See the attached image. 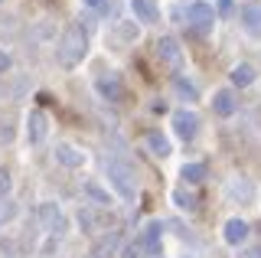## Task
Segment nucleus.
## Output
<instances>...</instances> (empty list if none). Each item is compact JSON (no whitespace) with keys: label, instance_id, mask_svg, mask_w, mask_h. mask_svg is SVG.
<instances>
[{"label":"nucleus","instance_id":"ddd939ff","mask_svg":"<svg viewBox=\"0 0 261 258\" xmlns=\"http://www.w3.org/2000/svg\"><path fill=\"white\" fill-rule=\"evenodd\" d=\"M98 92H101L105 98H111V101H121V98H124V85H121V79H118V75H105V79H98Z\"/></svg>","mask_w":261,"mask_h":258},{"label":"nucleus","instance_id":"4468645a","mask_svg":"<svg viewBox=\"0 0 261 258\" xmlns=\"http://www.w3.org/2000/svg\"><path fill=\"white\" fill-rule=\"evenodd\" d=\"M147 147H150L157 157H170V150H173V147H170V141L163 138L160 131H150V134H147Z\"/></svg>","mask_w":261,"mask_h":258},{"label":"nucleus","instance_id":"aec40b11","mask_svg":"<svg viewBox=\"0 0 261 258\" xmlns=\"http://www.w3.org/2000/svg\"><path fill=\"white\" fill-rule=\"evenodd\" d=\"M173 199H176V206H183V209H196V206H199V196H196V193H186V190H176Z\"/></svg>","mask_w":261,"mask_h":258},{"label":"nucleus","instance_id":"cd10ccee","mask_svg":"<svg viewBox=\"0 0 261 258\" xmlns=\"http://www.w3.org/2000/svg\"><path fill=\"white\" fill-rule=\"evenodd\" d=\"M7 69H10V56L0 49V72H7Z\"/></svg>","mask_w":261,"mask_h":258},{"label":"nucleus","instance_id":"423d86ee","mask_svg":"<svg viewBox=\"0 0 261 258\" xmlns=\"http://www.w3.org/2000/svg\"><path fill=\"white\" fill-rule=\"evenodd\" d=\"M39 222L46 225L49 236H62V232H65V216H62V209L53 206V203L39 206Z\"/></svg>","mask_w":261,"mask_h":258},{"label":"nucleus","instance_id":"6ab92c4d","mask_svg":"<svg viewBox=\"0 0 261 258\" xmlns=\"http://www.w3.org/2000/svg\"><path fill=\"white\" fill-rule=\"evenodd\" d=\"M114 245H118V236H108L105 242H98V245L92 248V255H88V258H111Z\"/></svg>","mask_w":261,"mask_h":258},{"label":"nucleus","instance_id":"f257e3e1","mask_svg":"<svg viewBox=\"0 0 261 258\" xmlns=\"http://www.w3.org/2000/svg\"><path fill=\"white\" fill-rule=\"evenodd\" d=\"M88 53V33L82 27H65V33L59 36V62L65 69H75Z\"/></svg>","mask_w":261,"mask_h":258},{"label":"nucleus","instance_id":"6e6552de","mask_svg":"<svg viewBox=\"0 0 261 258\" xmlns=\"http://www.w3.org/2000/svg\"><path fill=\"white\" fill-rule=\"evenodd\" d=\"M212 111H216L219 118H228V115H235V111H239V98H235L232 88H219L216 98H212Z\"/></svg>","mask_w":261,"mask_h":258},{"label":"nucleus","instance_id":"1a4fd4ad","mask_svg":"<svg viewBox=\"0 0 261 258\" xmlns=\"http://www.w3.org/2000/svg\"><path fill=\"white\" fill-rule=\"evenodd\" d=\"M56 160H59L62 167H69V170H75V167L85 164V150L72 147V144H59V147H56Z\"/></svg>","mask_w":261,"mask_h":258},{"label":"nucleus","instance_id":"4be33fe9","mask_svg":"<svg viewBox=\"0 0 261 258\" xmlns=\"http://www.w3.org/2000/svg\"><path fill=\"white\" fill-rule=\"evenodd\" d=\"M176 88H179V95H183V98H190V101H196V85L193 82H183V79H176Z\"/></svg>","mask_w":261,"mask_h":258},{"label":"nucleus","instance_id":"f03ea898","mask_svg":"<svg viewBox=\"0 0 261 258\" xmlns=\"http://www.w3.org/2000/svg\"><path fill=\"white\" fill-rule=\"evenodd\" d=\"M108 176H111V187L118 190L121 199H134L137 196V176H134V170H130L124 160H111Z\"/></svg>","mask_w":261,"mask_h":258},{"label":"nucleus","instance_id":"c756f323","mask_svg":"<svg viewBox=\"0 0 261 258\" xmlns=\"http://www.w3.org/2000/svg\"><path fill=\"white\" fill-rule=\"evenodd\" d=\"M137 255H141V252H137V245H127V248H124V255H121V258H137Z\"/></svg>","mask_w":261,"mask_h":258},{"label":"nucleus","instance_id":"39448f33","mask_svg":"<svg viewBox=\"0 0 261 258\" xmlns=\"http://www.w3.org/2000/svg\"><path fill=\"white\" fill-rule=\"evenodd\" d=\"M173 131L179 134V138H186V141H193L196 134H199V115L196 111H176L173 115Z\"/></svg>","mask_w":261,"mask_h":258},{"label":"nucleus","instance_id":"c85d7f7f","mask_svg":"<svg viewBox=\"0 0 261 258\" xmlns=\"http://www.w3.org/2000/svg\"><path fill=\"white\" fill-rule=\"evenodd\" d=\"M219 13H232V0H219Z\"/></svg>","mask_w":261,"mask_h":258},{"label":"nucleus","instance_id":"20e7f679","mask_svg":"<svg viewBox=\"0 0 261 258\" xmlns=\"http://www.w3.org/2000/svg\"><path fill=\"white\" fill-rule=\"evenodd\" d=\"M157 59L163 62V69L179 72V66H183V53H179V43H176L173 36L157 39Z\"/></svg>","mask_w":261,"mask_h":258},{"label":"nucleus","instance_id":"5701e85b","mask_svg":"<svg viewBox=\"0 0 261 258\" xmlns=\"http://www.w3.org/2000/svg\"><path fill=\"white\" fill-rule=\"evenodd\" d=\"M85 193H88V196H92V199H98V203H108V199H111L108 193H101V190L95 187V183H85Z\"/></svg>","mask_w":261,"mask_h":258},{"label":"nucleus","instance_id":"f3484780","mask_svg":"<svg viewBox=\"0 0 261 258\" xmlns=\"http://www.w3.org/2000/svg\"><path fill=\"white\" fill-rule=\"evenodd\" d=\"M232 196H235V199H245V203H248V199L255 196V190H251V183L245 180V176H235V180H232Z\"/></svg>","mask_w":261,"mask_h":258},{"label":"nucleus","instance_id":"412c9836","mask_svg":"<svg viewBox=\"0 0 261 258\" xmlns=\"http://www.w3.org/2000/svg\"><path fill=\"white\" fill-rule=\"evenodd\" d=\"M16 216V206L10 203V199H4V203H0V225H7Z\"/></svg>","mask_w":261,"mask_h":258},{"label":"nucleus","instance_id":"0eeeda50","mask_svg":"<svg viewBox=\"0 0 261 258\" xmlns=\"http://www.w3.org/2000/svg\"><path fill=\"white\" fill-rule=\"evenodd\" d=\"M46 131H49V121L43 111H30V118H27V138L33 147H39V144L46 141Z\"/></svg>","mask_w":261,"mask_h":258},{"label":"nucleus","instance_id":"2eb2a0df","mask_svg":"<svg viewBox=\"0 0 261 258\" xmlns=\"http://www.w3.org/2000/svg\"><path fill=\"white\" fill-rule=\"evenodd\" d=\"M209 176V167L206 164H186L183 167V180L186 183H202Z\"/></svg>","mask_w":261,"mask_h":258},{"label":"nucleus","instance_id":"9d476101","mask_svg":"<svg viewBox=\"0 0 261 258\" xmlns=\"http://www.w3.org/2000/svg\"><path fill=\"white\" fill-rule=\"evenodd\" d=\"M222 236L228 245H242L245 239H248V222H242V219H228L225 222V229H222Z\"/></svg>","mask_w":261,"mask_h":258},{"label":"nucleus","instance_id":"a211bd4d","mask_svg":"<svg viewBox=\"0 0 261 258\" xmlns=\"http://www.w3.org/2000/svg\"><path fill=\"white\" fill-rule=\"evenodd\" d=\"M160 232H163V222H150L144 229V239H141V248H150V245H160Z\"/></svg>","mask_w":261,"mask_h":258},{"label":"nucleus","instance_id":"b1692460","mask_svg":"<svg viewBox=\"0 0 261 258\" xmlns=\"http://www.w3.org/2000/svg\"><path fill=\"white\" fill-rule=\"evenodd\" d=\"M79 225H82L85 232H92V229H95V216L88 213V209H82V213H79Z\"/></svg>","mask_w":261,"mask_h":258},{"label":"nucleus","instance_id":"a878e982","mask_svg":"<svg viewBox=\"0 0 261 258\" xmlns=\"http://www.w3.org/2000/svg\"><path fill=\"white\" fill-rule=\"evenodd\" d=\"M85 7H92L95 13H108V10H111V4H108V0H85Z\"/></svg>","mask_w":261,"mask_h":258},{"label":"nucleus","instance_id":"f8f14e48","mask_svg":"<svg viewBox=\"0 0 261 258\" xmlns=\"http://www.w3.org/2000/svg\"><path fill=\"white\" fill-rule=\"evenodd\" d=\"M242 27L248 30L251 36H261V7L258 4L242 7Z\"/></svg>","mask_w":261,"mask_h":258},{"label":"nucleus","instance_id":"dca6fc26","mask_svg":"<svg viewBox=\"0 0 261 258\" xmlns=\"http://www.w3.org/2000/svg\"><path fill=\"white\" fill-rule=\"evenodd\" d=\"M232 82H235V85H242V88H245V85H251V82H255V69H251L248 62L235 66V69H232Z\"/></svg>","mask_w":261,"mask_h":258},{"label":"nucleus","instance_id":"9b49d317","mask_svg":"<svg viewBox=\"0 0 261 258\" xmlns=\"http://www.w3.org/2000/svg\"><path fill=\"white\" fill-rule=\"evenodd\" d=\"M130 10H134V17L141 23H157V17H160L153 0H130Z\"/></svg>","mask_w":261,"mask_h":258},{"label":"nucleus","instance_id":"bb28decb","mask_svg":"<svg viewBox=\"0 0 261 258\" xmlns=\"http://www.w3.org/2000/svg\"><path fill=\"white\" fill-rule=\"evenodd\" d=\"M144 252H147V258H167V255H163V248H160V245H150V248H144Z\"/></svg>","mask_w":261,"mask_h":258},{"label":"nucleus","instance_id":"393cba45","mask_svg":"<svg viewBox=\"0 0 261 258\" xmlns=\"http://www.w3.org/2000/svg\"><path fill=\"white\" fill-rule=\"evenodd\" d=\"M10 193V173H7V167H0V199Z\"/></svg>","mask_w":261,"mask_h":258},{"label":"nucleus","instance_id":"7ed1b4c3","mask_svg":"<svg viewBox=\"0 0 261 258\" xmlns=\"http://www.w3.org/2000/svg\"><path fill=\"white\" fill-rule=\"evenodd\" d=\"M186 23H190L196 33H209L212 23H216V10H212L206 0H196V4L186 7Z\"/></svg>","mask_w":261,"mask_h":258}]
</instances>
